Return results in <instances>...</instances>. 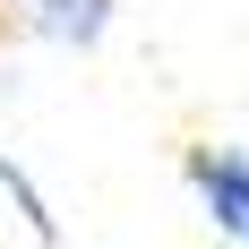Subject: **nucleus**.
Instances as JSON below:
<instances>
[{
  "label": "nucleus",
  "instance_id": "f257e3e1",
  "mask_svg": "<svg viewBox=\"0 0 249 249\" xmlns=\"http://www.w3.org/2000/svg\"><path fill=\"white\" fill-rule=\"evenodd\" d=\"M189 189H198L206 224L249 249V155L241 146H189Z\"/></svg>",
  "mask_w": 249,
  "mask_h": 249
},
{
  "label": "nucleus",
  "instance_id": "f03ea898",
  "mask_svg": "<svg viewBox=\"0 0 249 249\" xmlns=\"http://www.w3.org/2000/svg\"><path fill=\"white\" fill-rule=\"evenodd\" d=\"M26 9V26H35V35H52V43H95L103 26H112V0H18Z\"/></svg>",
  "mask_w": 249,
  "mask_h": 249
}]
</instances>
